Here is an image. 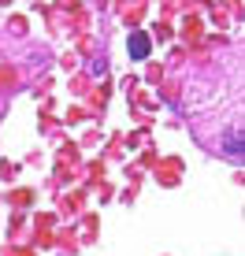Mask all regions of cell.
Masks as SVG:
<instances>
[{"label":"cell","mask_w":245,"mask_h":256,"mask_svg":"<svg viewBox=\"0 0 245 256\" xmlns=\"http://www.w3.org/2000/svg\"><path fill=\"white\" fill-rule=\"evenodd\" d=\"M148 48H152V41H148L145 30H134V34H130V56H134V60H145Z\"/></svg>","instance_id":"6da1fadb"},{"label":"cell","mask_w":245,"mask_h":256,"mask_svg":"<svg viewBox=\"0 0 245 256\" xmlns=\"http://www.w3.org/2000/svg\"><path fill=\"white\" fill-rule=\"evenodd\" d=\"M223 152L230 156V160H242V156H245V138L242 134H230V138H226V145H223Z\"/></svg>","instance_id":"7a4b0ae2"}]
</instances>
